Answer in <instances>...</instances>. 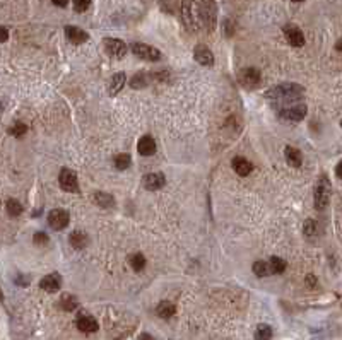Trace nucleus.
<instances>
[{
  "mask_svg": "<svg viewBox=\"0 0 342 340\" xmlns=\"http://www.w3.org/2000/svg\"><path fill=\"white\" fill-rule=\"evenodd\" d=\"M5 208H7V214L11 215V217H18V215L22 214V205L19 200H16V198H9L7 204H5Z\"/></svg>",
  "mask_w": 342,
  "mask_h": 340,
  "instance_id": "nucleus-25",
  "label": "nucleus"
},
{
  "mask_svg": "<svg viewBox=\"0 0 342 340\" xmlns=\"http://www.w3.org/2000/svg\"><path fill=\"white\" fill-rule=\"evenodd\" d=\"M48 224L52 229L62 231L63 227L69 226V212L63 208H55L48 214Z\"/></svg>",
  "mask_w": 342,
  "mask_h": 340,
  "instance_id": "nucleus-8",
  "label": "nucleus"
},
{
  "mask_svg": "<svg viewBox=\"0 0 342 340\" xmlns=\"http://www.w3.org/2000/svg\"><path fill=\"white\" fill-rule=\"evenodd\" d=\"M125 80H127V76L123 72L115 74V76L112 77V80H110L108 93L112 94V96H116V94L123 89V86H125Z\"/></svg>",
  "mask_w": 342,
  "mask_h": 340,
  "instance_id": "nucleus-19",
  "label": "nucleus"
},
{
  "mask_svg": "<svg viewBox=\"0 0 342 340\" xmlns=\"http://www.w3.org/2000/svg\"><path fill=\"white\" fill-rule=\"evenodd\" d=\"M95 202L103 208H112L113 205H115V198H113L110 193H103V191L95 193Z\"/></svg>",
  "mask_w": 342,
  "mask_h": 340,
  "instance_id": "nucleus-23",
  "label": "nucleus"
},
{
  "mask_svg": "<svg viewBox=\"0 0 342 340\" xmlns=\"http://www.w3.org/2000/svg\"><path fill=\"white\" fill-rule=\"evenodd\" d=\"M238 80H240L241 86L248 91L259 89L260 84H262V74L257 69H253V67H248V69H243L238 74Z\"/></svg>",
  "mask_w": 342,
  "mask_h": 340,
  "instance_id": "nucleus-6",
  "label": "nucleus"
},
{
  "mask_svg": "<svg viewBox=\"0 0 342 340\" xmlns=\"http://www.w3.org/2000/svg\"><path fill=\"white\" fill-rule=\"evenodd\" d=\"M335 173H337V176H339V178L342 176V163H339V164H337V170H335Z\"/></svg>",
  "mask_w": 342,
  "mask_h": 340,
  "instance_id": "nucleus-40",
  "label": "nucleus"
},
{
  "mask_svg": "<svg viewBox=\"0 0 342 340\" xmlns=\"http://www.w3.org/2000/svg\"><path fill=\"white\" fill-rule=\"evenodd\" d=\"M149 82H151V77H147L146 72H140V74H135V76L132 77L130 86H132L133 89H142V87H146Z\"/></svg>",
  "mask_w": 342,
  "mask_h": 340,
  "instance_id": "nucleus-28",
  "label": "nucleus"
},
{
  "mask_svg": "<svg viewBox=\"0 0 342 340\" xmlns=\"http://www.w3.org/2000/svg\"><path fill=\"white\" fill-rule=\"evenodd\" d=\"M76 325H77V328L84 333H95V332H98V328H99L96 318L91 315H88V313H80L76 320Z\"/></svg>",
  "mask_w": 342,
  "mask_h": 340,
  "instance_id": "nucleus-11",
  "label": "nucleus"
},
{
  "mask_svg": "<svg viewBox=\"0 0 342 340\" xmlns=\"http://www.w3.org/2000/svg\"><path fill=\"white\" fill-rule=\"evenodd\" d=\"M62 285V277L58 274H48L39 281V287L46 292H57Z\"/></svg>",
  "mask_w": 342,
  "mask_h": 340,
  "instance_id": "nucleus-15",
  "label": "nucleus"
},
{
  "mask_svg": "<svg viewBox=\"0 0 342 340\" xmlns=\"http://www.w3.org/2000/svg\"><path fill=\"white\" fill-rule=\"evenodd\" d=\"M269 268H270V274H283L284 270L287 268V264L279 257H272L269 260Z\"/></svg>",
  "mask_w": 342,
  "mask_h": 340,
  "instance_id": "nucleus-26",
  "label": "nucleus"
},
{
  "mask_svg": "<svg viewBox=\"0 0 342 340\" xmlns=\"http://www.w3.org/2000/svg\"><path fill=\"white\" fill-rule=\"evenodd\" d=\"M130 50H132V53L135 57H139V58H142V60H147V62H157V60L161 58L159 50L151 45H146V43H133V45L130 46Z\"/></svg>",
  "mask_w": 342,
  "mask_h": 340,
  "instance_id": "nucleus-7",
  "label": "nucleus"
},
{
  "mask_svg": "<svg viewBox=\"0 0 342 340\" xmlns=\"http://www.w3.org/2000/svg\"><path fill=\"white\" fill-rule=\"evenodd\" d=\"M129 264L135 272H140V270L146 268V258H144L142 253H133V255H130Z\"/></svg>",
  "mask_w": 342,
  "mask_h": 340,
  "instance_id": "nucleus-29",
  "label": "nucleus"
},
{
  "mask_svg": "<svg viewBox=\"0 0 342 340\" xmlns=\"http://www.w3.org/2000/svg\"><path fill=\"white\" fill-rule=\"evenodd\" d=\"M304 87L294 82H284L279 86L270 87L266 93V97L272 103V106L276 110L286 106V104L296 103V101H303Z\"/></svg>",
  "mask_w": 342,
  "mask_h": 340,
  "instance_id": "nucleus-1",
  "label": "nucleus"
},
{
  "mask_svg": "<svg viewBox=\"0 0 342 340\" xmlns=\"http://www.w3.org/2000/svg\"><path fill=\"white\" fill-rule=\"evenodd\" d=\"M77 306H79V301H77L76 296L63 294L62 298H60V308H62L63 311H74V309H77Z\"/></svg>",
  "mask_w": 342,
  "mask_h": 340,
  "instance_id": "nucleus-24",
  "label": "nucleus"
},
{
  "mask_svg": "<svg viewBox=\"0 0 342 340\" xmlns=\"http://www.w3.org/2000/svg\"><path fill=\"white\" fill-rule=\"evenodd\" d=\"M103 45H105L106 53L115 57V58H122V57H125V53L129 52L125 43H123L122 39H116V38H106L105 41H103Z\"/></svg>",
  "mask_w": 342,
  "mask_h": 340,
  "instance_id": "nucleus-9",
  "label": "nucleus"
},
{
  "mask_svg": "<svg viewBox=\"0 0 342 340\" xmlns=\"http://www.w3.org/2000/svg\"><path fill=\"white\" fill-rule=\"evenodd\" d=\"M9 39V31L4 28V26H0V43H4Z\"/></svg>",
  "mask_w": 342,
  "mask_h": 340,
  "instance_id": "nucleus-36",
  "label": "nucleus"
},
{
  "mask_svg": "<svg viewBox=\"0 0 342 340\" xmlns=\"http://www.w3.org/2000/svg\"><path fill=\"white\" fill-rule=\"evenodd\" d=\"M253 274L257 275V277H267V275H270V268H269V262H255L253 264Z\"/></svg>",
  "mask_w": 342,
  "mask_h": 340,
  "instance_id": "nucleus-30",
  "label": "nucleus"
},
{
  "mask_svg": "<svg viewBox=\"0 0 342 340\" xmlns=\"http://www.w3.org/2000/svg\"><path fill=\"white\" fill-rule=\"evenodd\" d=\"M200 12V21L209 31H212L214 26L217 22V7L214 0H202V4L199 5Z\"/></svg>",
  "mask_w": 342,
  "mask_h": 340,
  "instance_id": "nucleus-5",
  "label": "nucleus"
},
{
  "mask_svg": "<svg viewBox=\"0 0 342 340\" xmlns=\"http://www.w3.org/2000/svg\"><path fill=\"white\" fill-rule=\"evenodd\" d=\"M330 195H332L330 180H328L325 174H322V176L318 178L317 185H315V193H313L315 208H317V210H323V208H327L328 202H330Z\"/></svg>",
  "mask_w": 342,
  "mask_h": 340,
  "instance_id": "nucleus-3",
  "label": "nucleus"
},
{
  "mask_svg": "<svg viewBox=\"0 0 342 340\" xmlns=\"http://www.w3.org/2000/svg\"><path fill=\"white\" fill-rule=\"evenodd\" d=\"M69 241L76 250H82V248L88 246V234L82 233V231H74L69 236Z\"/></svg>",
  "mask_w": 342,
  "mask_h": 340,
  "instance_id": "nucleus-22",
  "label": "nucleus"
},
{
  "mask_svg": "<svg viewBox=\"0 0 342 340\" xmlns=\"http://www.w3.org/2000/svg\"><path fill=\"white\" fill-rule=\"evenodd\" d=\"M130 163H132V159H130L129 154H118V156L115 157V166H116V170H120V171H125L127 168L130 166Z\"/></svg>",
  "mask_w": 342,
  "mask_h": 340,
  "instance_id": "nucleus-31",
  "label": "nucleus"
},
{
  "mask_svg": "<svg viewBox=\"0 0 342 340\" xmlns=\"http://www.w3.org/2000/svg\"><path fill=\"white\" fill-rule=\"evenodd\" d=\"M293 2H303V0H293Z\"/></svg>",
  "mask_w": 342,
  "mask_h": 340,
  "instance_id": "nucleus-42",
  "label": "nucleus"
},
{
  "mask_svg": "<svg viewBox=\"0 0 342 340\" xmlns=\"http://www.w3.org/2000/svg\"><path fill=\"white\" fill-rule=\"evenodd\" d=\"M306 281H308V285H311V287H315V277H313V275H308Z\"/></svg>",
  "mask_w": 342,
  "mask_h": 340,
  "instance_id": "nucleus-38",
  "label": "nucleus"
},
{
  "mask_svg": "<svg viewBox=\"0 0 342 340\" xmlns=\"http://www.w3.org/2000/svg\"><path fill=\"white\" fill-rule=\"evenodd\" d=\"M156 313H157L159 318L168 320L176 313V306L173 304L171 301H161L159 304H157V308H156Z\"/></svg>",
  "mask_w": 342,
  "mask_h": 340,
  "instance_id": "nucleus-21",
  "label": "nucleus"
},
{
  "mask_svg": "<svg viewBox=\"0 0 342 340\" xmlns=\"http://www.w3.org/2000/svg\"><path fill=\"white\" fill-rule=\"evenodd\" d=\"M317 222L315 221H311V219H308L306 222H304V226H303V234L306 238H313V236H317Z\"/></svg>",
  "mask_w": 342,
  "mask_h": 340,
  "instance_id": "nucleus-32",
  "label": "nucleus"
},
{
  "mask_svg": "<svg viewBox=\"0 0 342 340\" xmlns=\"http://www.w3.org/2000/svg\"><path fill=\"white\" fill-rule=\"evenodd\" d=\"M58 183L62 187V190L65 191H77L79 190V181H77V176L74 171L70 170H62L58 174Z\"/></svg>",
  "mask_w": 342,
  "mask_h": 340,
  "instance_id": "nucleus-10",
  "label": "nucleus"
},
{
  "mask_svg": "<svg viewBox=\"0 0 342 340\" xmlns=\"http://www.w3.org/2000/svg\"><path fill=\"white\" fill-rule=\"evenodd\" d=\"M26 132H28V127H26L24 123H21V122L14 123V125L9 129V133H11V135H14V137H22Z\"/></svg>",
  "mask_w": 342,
  "mask_h": 340,
  "instance_id": "nucleus-33",
  "label": "nucleus"
},
{
  "mask_svg": "<svg viewBox=\"0 0 342 340\" xmlns=\"http://www.w3.org/2000/svg\"><path fill=\"white\" fill-rule=\"evenodd\" d=\"M139 340H154L152 337L149 335V333H142V335H140V339Z\"/></svg>",
  "mask_w": 342,
  "mask_h": 340,
  "instance_id": "nucleus-39",
  "label": "nucleus"
},
{
  "mask_svg": "<svg viewBox=\"0 0 342 340\" xmlns=\"http://www.w3.org/2000/svg\"><path fill=\"white\" fill-rule=\"evenodd\" d=\"M180 16H182V22L190 33H197L202 28V21H200V12L199 5L193 0H183L180 5Z\"/></svg>",
  "mask_w": 342,
  "mask_h": 340,
  "instance_id": "nucleus-2",
  "label": "nucleus"
},
{
  "mask_svg": "<svg viewBox=\"0 0 342 340\" xmlns=\"http://www.w3.org/2000/svg\"><path fill=\"white\" fill-rule=\"evenodd\" d=\"M65 36L70 43H74V45H82V43H86L89 39L88 33L82 31L80 28H76V26H67Z\"/></svg>",
  "mask_w": 342,
  "mask_h": 340,
  "instance_id": "nucleus-14",
  "label": "nucleus"
},
{
  "mask_svg": "<svg viewBox=\"0 0 342 340\" xmlns=\"http://www.w3.org/2000/svg\"><path fill=\"white\" fill-rule=\"evenodd\" d=\"M33 241H35V243L38 245V246H45V245H48V234H46V233H41V231H39V233L35 234Z\"/></svg>",
  "mask_w": 342,
  "mask_h": 340,
  "instance_id": "nucleus-35",
  "label": "nucleus"
},
{
  "mask_svg": "<svg viewBox=\"0 0 342 340\" xmlns=\"http://www.w3.org/2000/svg\"><path fill=\"white\" fill-rule=\"evenodd\" d=\"M231 166H233L234 173H238L240 176H248V174L253 171V164H251L248 159H245V157H241V156L234 157L233 163H231Z\"/></svg>",
  "mask_w": 342,
  "mask_h": 340,
  "instance_id": "nucleus-17",
  "label": "nucleus"
},
{
  "mask_svg": "<svg viewBox=\"0 0 342 340\" xmlns=\"http://www.w3.org/2000/svg\"><path fill=\"white\" fill-rule=\"evenodd\" d=\"M284 35H286L287 43H289L291 46H294V48H301V46L304 45L303 31H301L300 28H296V26H286V28H284Z\"/></svg>",
  "mask_w": 342,
  "mask_h": 340,
  "instance_id": "nucleus-12",
  "label": "nucleus"
},
{
  "mask_svg": "<svg viewBox=\"0 0 342 340\" xmlns=\"http://www.w3.org/2000/svg\"><path fill=\"white\" fill-rule=\"evenodd\" d=\"M2 299H4V294H2V289H0V301H2Z\"/></svg>",
  "mask_w": 342,
  "mask_h": 340,
  "instance_id": "nucleus-41",
  "label": "nucleus"
},
{
  "mask_svg": "<svg viewBox=\"0 0 342 340\" xmlns=\"http://www.w3.org/2000/svg\"><path fill=\"white\" fill-rule=\"evenodd\" d=\"M306 104L304 101H296V103H291V104H286V106L279 108L277 113H279L281 118L284 120H291V122H300L306 116Z\"/></svg>",
  "mask_w": 342,
  "mask_h": 340,
  "instance_id": "nucleus-4",
  "label": "nucleus"
},
{
  "mask_svg": "<svg viewBox=\"0 0 342 340\" xmlns=\"http://www.w3.org/2000/svg\"><path fill=\"white\" fill-rule=\"evenodd\" d=\"M52 2L57 7H67V4H69V0H52Z\"/></svg>",
  "mask_w": 342,
  "mask_h": 340,
  "instance_id": "nucleus-37",
  "label": "nucleus"
},
{
  "mask_svg": "<svg viewBox=\"0 0 342 340\" xmlns=\"http://www.w3.org/2000/svg\"><path fill=\"white\" fill-rule=\"evenodd\" d=\"M137 151L140 156H152L156 152V140L151 135H144L137 144Z\"/></svg>",
  "mask_w": 342,
  "mask_h": 340,
  "instance_id": "nucleus-18",
  "label": "nucleus"
},
{
  "mask_svg": "<svg viewBox=\"0 0 342 340\" xmlns=\"http://www.w3.org/2000/svg\"><path fill=\"white\" fill-rule=\"evenodd\" d=\"M284 156H286V161L289 166L293 168H300L301 164H303V157H301V152L298 149H294V147L287 146L286 149H284Z\"/></svg>",
  "mask_w": 342,
  "mask_h": 340,
  "instance_id": "nucleus-20",
  "label": "nucleus"
},
{
  "mask_svg": "<svg viewBox=\"0 0 342 340\" xmlns=\"http://www.w3.org/2000/svg\"><path fill=\"white\" fill-rule=\"evenodd\" d=\"M164 183H166V178L163 173H149L144 176V187L147 190H159L164 187Z\"/></svg>",
  "mask_w": 342,
  "mask_h": 340,
  "instance_id": "nucleus-16",
  "label": "nucleus"
},
{
  "mask_svg": "<svg viewBox=\"0 0 342 340\" xmlns=\"http://www.w3.org/2000/svg\"><path fill=\"white\" fill-rule=\"evenodd\" d=\"M272 335H274L272 328H270L269 325H266V323L259 325L257 330H255V340H270Z\"/></svg>",
  "mask_w": 342,
  "mask_h": 340,
  "instance_id": "nucleus-27",
  "label": "nucleus"
},
{
  "mask_svg": "<svg viewBox=\"0 0 342 340\" xmlns=\"http://www.w3.org/2000/svg\"><path fill=\"white\" fill-rule=\"evenodd\" d=\"M193 58L204 67H210L214 63V55L206 45H197L193 50Z\"/></svg>",
  "mask_w": 342,
  "mask_h": 340,
  "instance_id": "nucleus-13",
  "label": "nucleus"
},
{
  "mask_svg": "<svg viewBox=\"0 0 342 340\" xmlns=\"http://www.w3.org/2000/svg\"><path fill=\"white\" fill-rule=\"evenodd\" d=\"M89 5H91V0H74V9H76L77 12L88 11Z\"/></svg>",
  "mask_w": 342,
  "mask_h": 340,
  "instance_id": "nucleus-34",
  "label": "nucleus"
}]
</instances>
